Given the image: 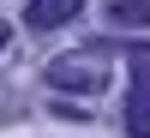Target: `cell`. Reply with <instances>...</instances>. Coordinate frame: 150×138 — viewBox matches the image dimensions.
<instances>
[{
  "label": "cell",
  "mask_w": 150,
  "mask_h": 138,
  "mask_svg": "<svg viewBox=\"0 0 150 138\" xmlns=\"http://www.w3.org/2000/svg\"><path fill=\"white\" fill-rule=\"evenodd\" d=\"M48 84H54V90L96 96V90H108V66L96 54H60V60H48Z\"/></svg>",
  "instance_id": "1"
},
{
  "label": "cell",
  "mask_w": 150,
  "mask_h": 138,
  "mask_svg": "<svg viewBox=\"0 0 150 138\" xmlns=\"http://www.w3.org/2000/svg\"><path fill=\"white\" fill-rule=\"evenodd\" d=\"M78 6L84 0H30V6H24V24H30V30H54V24H66Z\"/></svg>",
  "instance_id": "3"
},
{
  "label": "cell",
  "mask_w": 150,
  "mask_h": 138,
  "mask_svg": "<svg viewBox=\"0 0 150 138\" xmlns=\"http://www.w3.org/2000/svg\"><path fill=\"white\" fill-rule=\"evenodd\" d=\"M6 36H12V30H6V24H0V48H6Z\"/></svg>",
  "instance_id": "5"
},
{
  "label": "cell",
  "mask_w": 150,
  "mask_h": 138,
  "mask_svg": "<svg viewBox=\"0 0 150 138\" xmlns=\"http://www.w3.org/2000/svg\"><path fill=\"white\" fill-rule=\"evenodd\" d=\"M108 24H120V30L150 24V0H114V6H108Z\"/></svg>",
  "instance_id": "4"
},
{
  "label": "cell",
  "mask_w": 150,
  "mask_h": 138,
  "mask_svg": "<svg viewBox=\"0 0 150 138\" xmlns=\"http://www.w3.org/2000/svg\"><path fill=\"white\" fill-rule=\"evenodd\" d=\"M132 60H138V78L126 96V138H150V54H132Z\"/></svg>",
  "instance_id": "2"
}]
</instances>
